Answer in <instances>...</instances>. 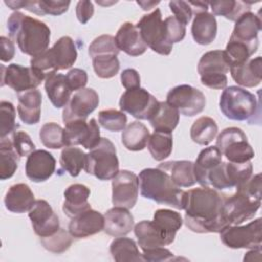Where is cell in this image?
I'll return each instance as SVG.
<instances>
[{
	"label": "cell",
	"mask_w": 262,
	"mask_h": 262,
	"mask_svg": "<svg viewBox=\"0 0 262 262\" xmlns=\"http://www.w3.org/2000/svg\"><path fill=\"white\" fill-rule=\"evenodd\" d=\"M225 195L211 187H198L184 192V223L196 233H219L226 226L223 213Z\"/></svg>",
	"instance_id": "cell-1"
},
{
	"label": "cell",
	"mask_w": 262,
	"mask_h": 262,
	"mask_svg": "<svg viewBox=\"0 0 262 262\" xmlns=\"http://www.w3.org/2000/svg\"><path fill=\"white\" fill-rule=\"evenodd\" d=\"M7 30L10 39L17 43L19 50L25 54L35 57L48 49L50 29L35 17L14 11L7 19Z\"/></svg>",
	"instance_id": "cell-2"
},
{
	"label": "cell",
	"mask_w": 262,
	"mask_h": 262,
	"mask_svg": "<svg viewBox=\"0 0 262 262\" xmlns=\"http://www.w3.org/2000/svg\"><path fill=\"white\" fill-rule=\"evenodd\" d=\"M140 193L143 198L178 210L183 209L184 192L160 168L143 169L138 176Z\"/></svg>",
	"instance_id": "cell-3"
},
{
	"label": "cell",
	"mask_w": 262,
	"mask_h": 262,
	"mask_svg": "<svg viewBox=\"0 0 262 262\" xmlns=\"http://www.w3.org/2000/svg\"><path fill=\"white\" fill-rule=\"evenodd\" d=\"M219 107L229 120L251 123L258 110V101L250 91L238 86H229L220 95Z\"/></svg>",
	"instance_id": "cell-4"
},
{
	"label": "cell",
	"mask_w": 262,
	"mask_h": 262,
	"mask_svg": "<svg viewBox=\"0 0 262 262\" xmlns=\"http://www.w3.org/2000/svg\"><path fill=\"white\" fill-rule=\"evenodd\" d=\"M77 49L74 40L69 36L60 37L54 45L32 57L31 67L44 72L45 74L52 71H62L70 69L77 60Z\"/></svg>",
	"instance_id": "cell-5"
},
{
	"label": "cell",
	"mask_w": 262,
	"mask_h": 262,
	"mask_svg": "<svg viewBox=\"0 0 262 262\" xmlns=\"http://www.w3.org/2000/svg\"><path fill=\"white\" fill-rule=\"evenodd\" d=\"M84 169L99 180H112L119 173V160L114 143L101 137L98 144L86 154Z\"/></svg>",
	"instance_id": "cell-6"
},
{
	"label": "cell",
	"mask_w": 262,
	"mask_h": 262,
	"mask_svg": "<svg viewBox=\"0 0 262 262\" xmlns=\"http://www.w3.org/2000/svg\"><path fill=\"white\" fill-rule=\"evenodd\" d=\"M216 147L232 163H246L255 157V151L248 142L247 135L237 127L222 130L217 136Z\"/></svg>",
	"instance_id": "cell-7"
},
{
	"label": "cell",
	"mask_w": 262,
	"mask_h": 262,
	"mask_svg": "<svg viewBox=\"0 0 262 262\" xmlns=\"http://www.w3.org/2000/svg\"><path fill=\"white\" fill-rule=\"evenodd\" d=\"M253 175L252 163L221 162L208 175L209 187L214 189H226L239 187Z\"/></svg>",
	"instance_id": "cell-8"
},
{
	"label": "cell",
	"mask_w": 262,
	"mask_h": 262,
	"mask_svg": "<svg viewBox=\"0 0 262 262\" xmlns=\"http://www.w3.org/2000/svg\"><path fill=\"white\" fill-rule=\"evenodd\" d=\"M229 64L223 50H211L202 55L198 63L201 83L211 89H224L227 86Z\"/></svg>",
	"instance_id": "cell-9"
},
{
	"label": "cell",
	"mask_w": 262,
	"mask_h": 262,
	"mask_svg": "<svg viewBox=\"0 0 262 262\" xmlns=\"http://www.w3.org/2000/svg\"><path fill=\"white\" fill-rule=\"evenodd\" d=\"M136 27L139 29L144 43L152 51L161 55H169L171 53L173 44L167 39L160 8H156L152 12L144 14Z\"/></svg>",
	"instance_id": "cell-10"
},
{
	"label": "cell",
	"mask_w": 262,
	"mask_h": 262,
	"mask_svg": "<svg viewBox=\"0 0 262 262\" xmlns=\"http://www.w3.org/2000/svg\"><path fill=\"white\" fill-rule=\"evenodd\" d=\"M221 242L230 249H256L262 245V219L246 225H228L220 232Z\"/></svg>",
	"instance_id": "cell-11"
},
{
	"label": "cell",
	"mask_w": 262,
	"mask_h": 262,
	"mask_svg": "<svg viewBox=\"0 0 262 262\" xmlns=\"http://www.w3.org/2000/svg\"><path fill=\"white\" fill-rule=\"evenodd\" d=\"M261 206V196L250 194L244 190L226 198L223 205V213L229 225H238L256 215Z\"/></svg>",
	"instance_id": "cell-12"
},
{
	"label": "cell",
	"mask_w": 262,
	"mask_h": 262,
	"mask_svg": "<svg viewBox=\"0 0 262 262\" xmlns=\"http://www.w3.org/2000/svg\"><path fill=\"white\" fill-rule=\"evenodd\" d=\"M43 80H45V73L33 67L16 63L8 67L1 64V86L7 85L17 93L37 89Z\"/></svg>",
	"instance_id": "cell-13"
},
{
	"label": "cell",
	"mask_w": 262,
	"mask_h": 262,
	"mask_svg": "<svg viewBox=\"0 0 262 262\" xmlns=\"http://www.w3.org/2000/svg\"><path fill=\"white\" fill-rule=\"evenodd\" d=\"M166 101L185 117L199 115L206 106L205 94L187 84L178 85L170 89Z\"/></svg>",
	"instance_id": "cell-14"
},
{
	"label": "cell",
	"mask_w": 262,
	"mask_h": 262,
	"mask_svg": "<svg viewBox=\"0 0 262 262\" xmlns=\"http://www.w3.org/2000/svg\"><path fill=\"white\" fill-rule=\"evenodd\" d=\"M158 104L159 100L141 87L126 90L119 101L122 112H126L138 120H149Z\"/></svg>",
	"instance_id": "cell-15"
},
{
	"label": "cell",
	"mask_w": 262,
	"mask_h": 262,
	"mask_svg": "<svg viewBox=\"0 0 262 262\" xmlns=\"http://www.w3.org/2000/svg\"><path fill=\"white\" fill-rule=\"evenodd\" d=\"M64 144L66 146L82 145L91 149L100 141V130L95 119L76 120L64 123Z\"/></svg>",
	"instance_id": "cell-16"
},
{
	"label": "cell",
	"mask_w": 262,
	"mask_h": 262,
	"mask_svg": "<svg viewBox=\"0 0 262 262\" xmlns=\"http://www.w3.org/2000/svg\"><path fill=\"white\" fill-rule=\"evenodd\" d=\"M139 191L138 176L128 170H121L112 179V203L115 207L132 209Z\"/></svg>",
	"instance_id": "cell-17"
},
{
	"label": "cell",
	"mask_w": 262,
	"mask_h": 262,
	"mask_svg": "<svg viewBox=\"0 0 262 262\" xmlns=\"http://www.w3.org/2000/svg\"><path fill=\"white\" fill-rule=\"evenodd\" d=\"M99 96L92 88H83L76 91L63 107L62 121L68 123L76 120H84L98 106Z\"/></svg>",
	"instance_id": "cell-18"
},
{
	"label": "cell",
	"mask_w": 262,
	"mask_h": 262,
	"mask_svg": "<svg viewBox=\"0 0 262 262\" xmlns=\"http://www.w3.org/2000/svg\"><path fill=\"white\" fill-rule=\"evenodd\" d=\"M29 218L32 222L34 232L39 237L54 234L60 228L58 216L45 200H36L29 210Z\"/></svg>",
	"instance_id": "cell-19"
},
{
	"label": "cell",
	"mask_w": 262,
	"mask_h": 262,
	"mask_svg": "<svg viewBox=\"0 0 262 262\" xmlns=\"http://www.w3.org/2000/svg\"><path fill=\"white\" fill-rule=\"evenodd\" d=\"M54 157L45 149H35L26 161V175L33 182H43L49 179L55 171Z\"/></svg>",
	"instance_id": "cell-20"
},
{
	"label": "cell",
	"mask_w": 262,
	"mask_h": 262,
	"mask_svg": "<svg viewBox=\"0 0 262 262\" xmlns=\"http://www.w3.org/2000/svg\"><path fill=\"white\" fill-rule=\"evenodd\" d=\"M104 216L98 211L88 209L71 218L69 232L75 238H85L103 230Z\"/></svg>",
	"instance_id": "cell-21"
},
{
	"label": "cell",
	"mask_w": 262,
	"mask_h": 262,
	"mask_svg": "<svg viewBox=\"0 0 262 262\" xmlns=\"http://www.w3.org/2000/svg\"><path fill=\"white\" fill-rule=\"evenodd\" d=\"M115 40L119 50H122L130 56H139L143 54L147 48L139 29L130 21L121 25L115 36Z\"/></svg>",
	"instance_id": "cell-22"
},
{
	"label": "cell",
	"mask_w": 262,
	"mask_h": 262,
	"mask_svg": "<svg viewBox=\"0 0 262 262\" xmlns=\"http://www.w3.org/2000/svg\"><path fill=\"white\" fill-rule=\"evenodd\" d=\"M103 216V231L111 236H125L134 227V217L126 208L114 206V208L107 210Z\"/></svg>",
	"instance_id": "cell-23"
},
{
	"label": "cell",
	"mask_w": 262,
	"mask_h": 262,
	"mask_svg": "<svg viewBox=\"0 0 262 262\" xmlns=\"http://www.w3.org/2000/svg\"><path fill=\"white\" fill-rule=\"evenodd\" d=\"M44 88L46 94L56 108L64 107L71 98V89L64 75L55 71L45 74Z\"/></svg>",
	"instance_id": "cell-24"
},
{
	"label": "cell",
	"mask_w": 262,
	"mask_h": 262,
	"mask_svg": "<svg viewBox=\"0 0 262 262\" xmlns=\"http://www.w3.org/2000/svg\"><path fill=\"white\" fill-rule=\"evenodd\" d=\"M17 112L19 119L27 125L39 123L41 116L42 95L38 89L17 93Z\"/></svg>",
	"instance_id": "cell-25"
},
{
	"label": "cell",
	"mask_w": 262,
	"mask_h": 262,
	"mask_svg": "<svg viewBox=\"0 0 262 262\" xmlns=\"http://www.w3.org/2000/svg\"><path fill=\"white\" fill-rule=\"evenodd\" d=\"M232 79L243 87H256L262 80V58H250L246 62L229 68Z\"/></svg>",
	"instance_id": "cell-26"
},
{
	"label": "cell",
	"mask_w": 262,
	"mask_h": 262,
	"mask_svg": "<svg viewBox=\"0 0 262 262\" xmlns=\"http://www.w3.org/2000/svg\"><path fill=\"white\" fill-rule=\"evenodd\" d=\"M64 202L62 205V211L64 214L72 218L88 209H91L88 203L90 196V189L80 183L70 185L63 192Z\"/></svg>",
	"instance_id": "cell-27"
},
{
	"label": "cell",
	"mask_w": 262,
	"mask_h": 262,
	"mask_svg": "<svg viewBox=\"0 0 262 262\" xmlns=\"http://www.w3.org/2000/svg\"><path fill=\"white\" fill-rule=\"evenodd\" d=\"M35 196L30 186L26 183L11 185L4 196L5 208L16 214L29 212L35 203Z\"/></svg>",
	"instance_id": "cell-28"
},
{
	"label": "cell",
	"mask_w": 262,
	"mask_h": 262,
	"mask_svg": "<svg viewBox=\"0 0 262 262\" xmlns=\"http://www.w3.org/2000/svg\"><path fill=\"white\" fill-rule=\"evenodd\" d=\"M262 29V20L259 14L251 11L245 12L236 20L231 38L251 44H259L258 33Z\"/></svg>",
	"instance_id": "cell-29"
},
{
	"label": "cell",
	"mask_w": 262,
	"mask_h": 262,
	"mask_svg": "<svg viewBox=\"0 0 262 262\" xmlns=\"http://www.w3.org/2000/svg\"><path fill=\"white\" fill-rule=\"evenodd\" d=\"M222 162V154L216 146H209L202 149L193 163L195 181L203 187H209V173Z\"/></svg>",
	"instance_id": "cell-30"
},
{
	"label": "cell",
	"mask_w": 262,
	"mask_h": 262,
	"mask_svg": "<svg viewBox=\"0 0 262 262\" xmlns=\"http://www.w3.org/2000/svg\"><path fill=\"white\" fill-rule=\"evenodd\" d=\"M191 35L200 45L211 44L217 35V20L215 16L208 12H199L194 14L191 25Z\"/></svg>",
	"instance_id": "cell-31"
},
{
	"label": "cell",
	"mask_w": 262,
	"mask_h": 262,
	"mask_svg": "<svg viewBox=\"0 0 262 262\" xmlns=\"http://www.w3.org/2000/svg\"><path fill=\"white\" fill-rule=\"evenodd\" d=\"M154 223L161 231L166 246L174 242L176 232L182 226V217L180 213L169 210V209H159L154 214Z\"/></svg>",
	"instance_id": "cell-32"
},
{
	"label": "cell",
	"mask_w": 262,
	"mask_h": 262,
	"mask_svg": "<svg viewBox=\"0 0 262 262\" xmlns=\"http://www.w3.org/2000/svg\"><path fill=\"white\" fill-rule=\"evenodd\" d=\"M160 169L167 172L178 187H190L195 184L193 163L191 161H170L159 165Z\"/></svg>",
	"instance_id": "cell-33"
},
{
	"label": "cell",
	"mask_w": 262,
	"mask_h": 262,
	"mask_svg": "<svg viewBox=\"0 0 262 262\" xmlns=\"http://www.w3.org/2000/svg\"><path fill=\"white\" fill-rule=\"evenodd\" d=\"M148 121L155 131L172 133L179 123V112L167 101H159L156 112Z\"/></svg>",
	"instance_id": "cell-34"
},
{
	"label": "cell",
	"mask_w": 262,
	"mask_h": 262,
	"mask_svg": "<svg viewBox=\"0 0 262 262\" xmlns=\"http://www.w3.org/2000/svg\"><path fill=\"white\" fill-rule=\"evenodd\" d=\"M133 229L142 251L166 246L165 239L154 221L142 220L135 224Z\"/></svg>",
	"instance_id": "cell-35"
},
{
	"label": "cell",
	"mask_w": 262,
	"mask_h": 262,
	"mask_svg": "<svg viewBox=\"0 0 262 262\" xmlns=\"http://www.w3.org/2000/svg\"><path fill=\"white\" fill-rule=\"evenodd\" d=\"M147 127L139 121L131 122L123 130L121 138L123 145L131 151H139L145 148L149 139Z\"/></svg>",
	"instance_id": "cell-36"
},
{
	"label": "cell",
	"mask_w": 262,
	"mask_h": 262,
	"mask_svg": "<svg viewBox=\"0 0 262 262\" xmlns=\"http://www.w3.org/2000/svg\"><path fill=\"white\" fill-rule=\"evenodd\" d=\"M110 253L117 262H139L143 261L136 243L129 237H116L110 246Z\"/></svg>",
	"instance_id": "cell-37"
},
{
	"label": "cell",
	"mask_w": 262,
	"mask_h": 262,
	"mask_svg": "<svg viewBox=\"0 0 262 262\" xmlns=\"http://www.w3.org/2000/svg\"><path fill=\"white\" fill-rule=\"evenodd\" d=\"M259 44H251L238 41L230 37L224 51L226 60L231 66H237L246 62L257 51Z\"/></svg>",
	"instance_id": "cell-38"
},
{
	"label": "cell",
	"mask_w": 262,
	"mask_h": 262,
	"mask_svg": "<svg viewBox=\"0 0 262 262\" xmlns=\"http://www.w3.org/2000/svg\"><path fill=\"white\" fill-rule=\"evenodd\" d=\"M19 156L12 147L10 138H0V179L6 180L13 176L18 167Z\"/></svg>",
	"instance_id": "cell-39"
},
{
	"label": "cell",
	"mask_w": 262,
	"mask_h": 262,
	"mask_svg": "<svg viewBox=\"0 0 262 262\" xmlns=\"http://www.w3.org/2000/svg\"><path fill=\"white\" fill-rule=\"evenodd\" d=\"M218 133V126L210 117H200L190 128V138L200 145H208L215 139Z\"/></svg>",
	"instance_id": "cell-40"
},
{
	"label": "cell",
	"mask_w": 262,
	"mask_h": 262,
	"mask_svg": "<svg viewBox=\"0 0 262 262\" xmlns=\"http://www.w3.org/2000/svg\"><path fill=\"white\" fill-rule=\"evenodd\" d=\"M59 164L72 177H77L85 168L86 154L79 147L66 146L60 152Z\"/></svg>",
	"instance_id": "cell-41"
},
{
	"label": "cell",
	"mask_w": 262,
	"mask_h": 262,
	"mask_svg": "<svg viewBox=\"0 0 262 262\" xmlns=\"http://www.w3.org/2000/svg\"><path fill=\"white\" fill-rule=\"evenodd\" d=\"M209 5L213 11V15L224 16L226 19L235 21L242 14L250 11L251 3L245 1L221 0L210 2Z\"/></svg>",
	"instance_id": "cell-42"
},
{
	"label": "cell",
	"mask_w": 262,
	"mask_h": 262,
	"mask_svg": "<svg viewBox=\"0 0 262 262\" xmlns=\"http://www.w3.org/2000/svg\"><path fill=\"white\" fill-rule=\"evenodd\" d=\"M147 148L154 160L161 162L167 159L173 149L172 133L154 131L149 136Z\"/></svg>",
	"instance_id": "cell-43"
},
{
	"label": "cell",
	"mask_w": 262,
	"mask_h": 262,
	"mask_svg": "<svg viewBox=\"0 0 262 262\" xmlns=\"http://www.w3.org/2000/svg\"><path fill=\"white\" fill-rule=\"evenodd\" d=\"M70 1H52V0H39V1H21V8L33 12L37 15H60L68 11Z\"/></svg>",
	"instance_id": "cell-44"
},
{
	"label": "cell",
	"mask_w": 262,
	"mask_h": 262,
	"mask_svg": "<svg viewBox=\"0 0 262 262\" xmlns=\"http://www.w3.org/2000/svg\"><path fill=\"white\" fill-rule=\"evenodd\" d=\"M39 137L45 147L58 149L66 146L64 129L54 122L45 123L40 129Z\"/></svg>",
	"instance_id": "cell-45"
},
{
	"label": "cell",
	"mask_w": 262,
	"mask_h": 262,
	"mask_svg": "<svg viewBox=\"0 0 262 262\" xmlns=\"http://www.w3.org/2000/svg\"><path fill=\"white\" fill-rule=\"evenodd\" d=\"M98 123L102 128L108 131L119 132L126 128L127 116L122 111L114 108L103 110L98 113Z\"/></svg>",
	"instance_id": "cell-46"
},
{
	"label": "cell",
	"mask_w": 262,
	"mask_h": 262,
	"mask_svg": "<svg viewBox=\"0 0 262 262\" xmlns=\"http://www.w3.org/2000/svg\"><path fill=\"white\" fill-rule=\"evenodd\" d=\"M93 70L97 77L110 79L115 77L120 70V61L117 55H100L92 58Z\"/></svg>",
	"instance_id": "cell-47"
},
{
	"label": "cell",
	"mask_w": 262,
	"mask_h": 262,
	"mask_svg": "<svg viewBox=\"0 0 262 262\" xmlns=\"http://www.w3.org/2000/svg\"><path fill=\"white\" fill-rule=\"evenodd\" d=\"M120 50L117 46L115 37L112 35H101L95 38L88 47V53L91 58L100 55H117Z\"/></svg>",
	"instance_id": "cell-48"
},
{
	"label": "cell",
	"mask_w": 262,
	"mask_h": 262,
	"mask_svg": "<svg viewBox=\"0 0 262 262\" xmlns=\"http://www.w3.org/2000/svg\"><path fill=\"white\" fill-rule=\"evenodd\" d=\"M72 237L73 236L70 234V232H67L62 228H59L58 231H56L52 235L40 237V242L47 251L55 254H60L66 252L71 247L73 242Z\"/></svg>",
	"instance_id": "cell-49"
},
{
	"label": "cell",
	"mask_w": 262,
	"mask_h": 262,
	"mask_svg": "<svg viewBox=\"0 0 262 262\" xmlns=\"http://www.w3.org/2000/svg\"><path fill=\"white\" fill-rule=\"evenodd\" d=\"M0 138H5L16 131L15 108L9 101L0 102Z\"/></svg>",
	"instance_id": "cell-50"
},
{
	"label": "cell",
	"mask_w": 262,
	"mask_h": 262,
	"mask_svg": "<svg viewBox=\"0 0 262 262\" xmlns=\"http://www.w3.org/2000/svg\"><path fill=\"white\" fill-rule=\"evenodd\" d=\"M12 147L16 151V154L21 158L29 156L31 152L35 150V144L32 141L30 135L25 131H14L9 137Z\"/></svg>",
	"instance_id": "cell-51"
},
{
	"label": "cell",
	"mask_w": 262,
	"mask_h": 262,
	"mask_svg": "<svg viewBox=\"0 0 262 262\" xmlns=\"http://www.w3.org/2000/svg\"><path fill=\"white\" fill-rule=\"evenodd\" d=\"M164 25L167 39L169 40L170 43H178L184 39L186 33L185 25L182 24L179 19H177L174 15L165 18Z\"/></svg>",
	"instance_id": "cell-52"
},
{
	"label": "cell",
	"mask_w": 262,
	"mask_h": 262,
	"mask_svg": "<svg viewBox=\"0 0 262 262\" xmlns=\"http://www.w3.org/2000/svg\"><path fill=\"white\" fill-rule=\"evenodd\" d=\"M169 6L171 11L174 13V16L179 19L185 26L190 21L193 12L189 2L186 1H170Z\"/></svg>",
	"instance_id": "cell-53"
},
{
	"label": "cell",
	"mask_w": 262,
	"mask_h": 262,
	"mask_svg": "<svg viewBox=\"0 0 262 262\" xmlns=\"http://www.w3.org/2000/svg\"><path fill=\"white\" fill-rule=\"evenodd\" d=\"M66 78L71 91H78L85 88L88 82L87 73L84 70L78 68L70 70L69 73L66 75Z\"/></svg>",
	"instance_id": "cell-54"
},
{
	"label": "cell",
	"mask_w": 262,
	"mask_h": 262,
	"mask_svg": "<svg viewBox=\"0 0 262 262\" xmlns=\"http://www.w3.org/2000/svg\"><path fill=\"white\" fill-rule=\"evenodd\" d=\"M142 258H143V261H148V262H161V261H171V260L180 259V258L174 257V254L170 250L164 247H159V248H154V249L143 251Z\"/></svg>",
	"instance_id": "cell-55"
},
{
	"label": "cell",
	"mask_w": 262,
	"mask_h": 262,
	"mask_svg": "<svg viewBox=\"0 0 262 262\" xmlns=\"http://www.w3.org/2000/svg\"><path fill=\"white\" fill-rule=\"evenodd\" d=\"M93 13H94V7L91 1L82 0L77 3L76 16L81 24L85 25L92 17Z\"/></svg>",
	"instance_id": "cell-56"
},
{
	"label": "cell",
	"mask_w": 262,
	"mask_h": 262,
	"mask_svg": "<svg viewBox=\"0 0 262 262\" xmlns=\"http://www.w3.org/2000/svg\"><path fill=\"white\" fill-rule=\"evenodd\" d=\"M121 83L127 90L140 87V77L138 72L134 69L124 70L121 74Z\"/></svg>",
	"instance_id": "cell-57"
},
{
	"label": "cell",
	"mask_w": 262,
	"mask_h": 262,
	"mask_svg": "<svg viewBox=\"0 0 262 262\" xmlns=\"http://www.w3.org/2000/svg\"><path fill=\"white\" fill-rule=\"evenodd\" d=\"M0 48H1L0 49L1 50L0 59L3 62H7L14 57L15 48H14L13 41H11L10 39H8L4 36H1L0 37Z\"/></svg>",
	"instance_id": "cell-58"
},
{
	"label": "cell",
	"mask_w": 262,
	"mask_h": 262,
	"mask_svg": "<svg viewBox=\"0 0 262 262\" xmlns=\"http://www.w3.org/2000/svg\"><path fill=\"white\" fill-rule=\"evenodd\" d=\"M159 3V1H137V4L140 5L143 10H150L151 8H154V6L158 5Z\"/></svg>",
	"instance_id": "cell-59"
}]
</instances>
